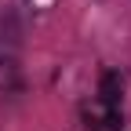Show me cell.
Masks as SVG:
<instances>
[{
  "mask_svg": "<svg viewBox=\"0 0 131 131\" xmlns=\"http://www.w3.org/2000/svg\"><path fill=\"white\" fill-rule=\"evenodd\" d=\"M120 91H124V80L117 69H106L102 80H98V98H102V106L106 109H117L120 106Z\"/></svg>",
  "mask_w": 131,
  "mask_h": 131,
  "instance_id": "obj_1",
  "label": "cell"
}]
</instances>
